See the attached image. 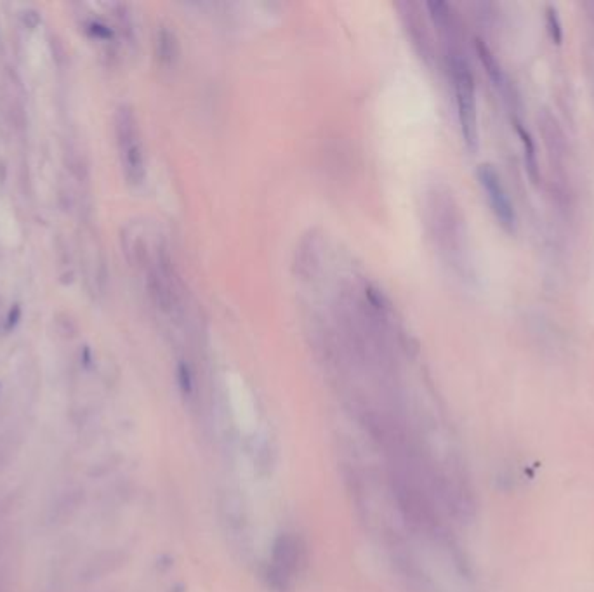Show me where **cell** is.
Masks as SVG:
<instances>
[{"instance_id": "cell-1", "label": "cell", "mask_w": 594, "mask_h": 592, "mask_svg": "<svg viewBox=\"0 0 594 592\" xmlns=\"http://www.w3.org/2000/svg\"><path fill=\"white\" fill-rule=\"evenodd\" d=\"M117 146H119L120 161L126 179L132 186L143 184L146 177V158H144L143 141H141L139 124L136 113L129 104H120L113 117Z\"/></svg>"}, {"instance_id": "cell-2", "label": "cell", "mask_w": 594, "mask_h": 592, "mask_svg": "<svg viewBox=\"0 0 594 592\" xmlns=\"http://www.w3.org/2000/svg\"><path fill=\"white\" fill-rule=\"evenodd\" d=\"M452 77H454L455 103H457L459 124L462 139L469 151L478 150V104H476V87L469 65L459 54L452 56Z\"/></svg>"}, {"instance_id": "cell-3", "label": "cell", "mask_w": 594, "mask_h": 592, "mask_svg": "<svg viewBox=\"0 0 594 592\" xmlns=\"http://www.w3.org/2000/svg\"><path fill=\"white\" fill-rule=\"evenodd\" d=\"M478 176L479 186L485 191V197L488 200L490 208H492L493 215L497 217L501 226L508 231H515L516 228V212L513 207L509 195L506 191L504 184H502L501 176L495 170L492 164H482L476 170Z\"/></svg>"}, {"instance_id": "cell-4", "label": "cell", "mask_w": 594, "mask_h": 592, "mask_svg": "<svg viewBox=\"0 0 594 592\" xmlns=\"http://www.w3.org/2000/svg\"><path fill=\"white\" fill-rule=\"evenodd\" d=\"M306 546L301 537L294 533H281L273 544V563L270 568L287 577L288 580L306 568Z\"/></svg>"}, {"instance_id": "cell-5", "label": "cell", "mask_w": 594, "mask_h": 592, "mask_svg": "<svg viewBox=\"0 0 594 592\" xmlns=\"http://www.w3.org/2000/svg\"><path fill=\"white\" fill-rule=\"evenodd\" d=\"M476 49H478L479 59H482L483 66H485L486 73L490 75V79L493 80V83L497 87L504 86V73H502L501 65L497 63L495 56L492 54V50L485 46V42L482 40H476Z\"/></svg>"}, {"instance_id": "cell-6", "label": "cell", "mask_w": 594, "mask_h": 592, "mask_svg": "<svg viewBox=\"0 0 594 592\" xmlns=\"http://www.w3.org/2000/svg\"><path fill=\"white\" fill-rule=\"evenodd\" d=\"M176 37L170 30L160 28L159 37H157V54H159L160 61L170 63L176 56Z\"/></svg>"}, {"instance_id": "cell-7", "label": "cell", "mask_w": 594, "mask_h": 592, "mask_svg": "<svg viewBox=\"0 0 594 592\" xmlns=\"http://www.w3.org/2000/svg\"><path fill=\"white\" fill-rule=\"evenodd\" d=\"M516 130H518L519 137H522L523 141V146H525V161H526V167H528L530 170V176H532L533 179H537V158H535V148H533L532 137H530V134L523 129L522 124H516Z\"/></svg>"}, {"instance_id": "cell-8", "label": "cell", "mask_w": 594, "mask_h": 592, "mask_svg": "<svg viewBox=\"0 0 594 592\" xmlns=\"http://www.w3.org/2000/svg\"><path fill=\"white\" fill-rule=\"evenodd\" d=\"M55 327H56V330H58V334L63 335V337H66V339L75 337L77 330H79V325H77L75 318H73V316L66 311L56 313Z\"/></svg>"}, {"instance_id": "cell-9", "label": "cell", "mask_w": 594, "mask_h": 592, "mask_svg": "<svg viewBox=\"0 0 594 592\" xmlns=\"http://www.w3.org/2000/svg\"><path fill=\"white\" fill-rule=\"evenodd\" d=\"M66 164H68L70 172H72L77 179L82 181V183H86V181L89 179V167H87V161L83 160V157L70 151V153L66 155Z\"/></svg>"}, {"instance_id": "cell-10", "label": "cell", "mask_w": 594, "mask_h": 592, "mask_svg": "<svg viewBox=\"0 0 594 592\" xmlns=\"http://www.w3.org/2000/svg\"><path fill=\"white\" fill-rule=\"evenodd\" d=\"M548 26L549 33H551V39L556 43H562L563 40V30H562V21H560L558 11L555 8H548Z\"/></svg>"}, {"instance_id": "cell-11", "label": "cell", "mask_w": 594, "mask_h": 592, "mask_svg": "<svg viewBox=\"0 0 594 592\" xmlns=\"http://www.w3.org/2000/svg\"><path fill=\"white\" fill-rule=\"evenodd\" d=\"M49 46H51L52 58H55L56 65H59V66L65 65L66 59H68V50H66V46H65V42L61 40V37L51 35V42H49Z\"/></svg>"}, {"instance_id": "cell-12", "label": "cell", "mask_w": 594, "mask_h": 592, "mask_svg": "<svg viewBox=\"0 0 594 592\" xmlns=\"http://www.w3.org/2000/svg\"><path fill=\"white\" fill-rule=\"evenodd\" d=\"M19 18H21V23L28 30H35L37 26L42 23V16H40V12L33 8L23 9L21 14H19Z\"/></svg>"}, {"instance_id": "cell-13", "label": "cell", "mask_w": 594, "mask_h": 592, "mask_svg": "<svg viewBox=\"0 0 594 592\" xmlns=\"http://www.w3.org/2000/svg\"><path fill=\"white\" fill-rule=\"evenodd\" d=\"M179 384L184 395H190L191 389H193V379H191L190 368L186 365L179 366Z\"/></svg>"}, {"instance_id": "cell-14", "label": "cell", "mask_w": 594, "mask_h": 592, "mask_svg": "<svg viewBox=\"0 0 594 592\" xmlns=\"http://www.w3.org/2000/svg\"><path fill=\"white\" fill-rule=\"evenodd\" d=\"M90 33H92L94 37H97V39H103V40H110L112 39V30L108 28L106 25H103V23L99 21H92L89 25Z\"/></svg>"}]
</instances>
